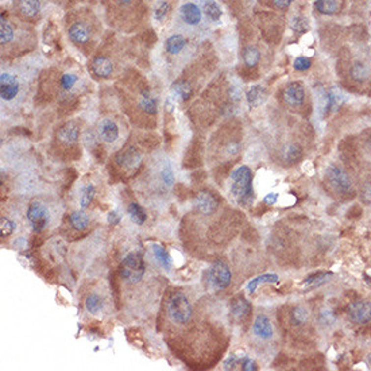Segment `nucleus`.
<instances>
[{
  "label": "nucleus",
  "mask_w": 371,
  "mask_h": 371,
  "mask_svg": "<svg viewBox=\"0 0 371 371\" xmlns=\"http://www.w3.org/2000/svg\"><path fill=\"white\" fill-rule=\"evenodd\" d=\"M260 59V53L255 46H247L243 49V62L249 68H254Z\"/></svg>",
  "instance_id": "29"
},
{
  "label": "nucleus",
  "mask_w": 371,
  "mask_h": 371,
  "mask_svg": "<svg viewBox=\"0 0 371 371\" xmlns=\"http://www.w3.org/2000/svg\"><path fill=\"white\" fill-rule=\"evenodd\" d=\"M139 107L143 110L148 115H155L158 111V106H157V99H154L153 96L150 95V92L147 89L142 92V95L139 97Z\"/></svg>",
  "instance_id": "22"
},
{
  "label": "nucleus",
  "mask_w": 371,
  "mask_h": 371,
  "mask_svg": "<svg viewBox=\"0 0 371 371\" xmlns=\"http://www.w3.org/2000/svg\"><path fill=\"white\" fill-rule=\"evenodd\" d=\"M332 276L331 271H321V273H314V274H311L308 276L304 282H302V286L305 289H316V287L321 286L325 282L328 281L329 277Z\"/></svg>",
  "instance_id": "21"
},
{
  "label": "nucleus",
  "mask_w": 371,
  "mask_h": 371,
  "mask_svg": "<svg viewBox=\"0 0 371 371\" xmlns=\"http://www.w3.org/2000/svg\"><path fill=\"white\" fill-rule=\"evenodd\" d=\"M146 266L139 253H128L120 263V276L128 284H138L144 276Z\"/></svg>",
  "instance_id": "2"
},
{
  "label": "nucleus",
  "mask_w": 371,
  "mask_h": 371,
  "mask_svg": "<svg viewBox=\"0 0 371 371\" xmlns=\"http://www.w3.org/2000/svg\"><path fill=\"white\" fill-rule=\"evenodd\" d=\"M120 219L122 218L119 216L117 212H110L108 216H107V222H108V224H111V226H117L120 223Z\"/></svg>",
  "instance_id": "48"
},
{
  "label": "nucleus",
  "mask_w": 371,
  "mask_h": 371,
  "mask_svg": "<svg viewBox=\"0 0 371 371\" xmlns=\"http://www.w3.org/2000/svg\"><path fill=\"white\" fill-rule=\"evenodd\" d=\"M116 162L117 165L122 166L123 169L135 170L142 162V157L137 151V148L127 147L116 154Z\"/></svg>",
  "instance_id": "9"
},
{
  "label": "nucleus",
  "mask_w": 371,
  "mask_h": 371,
  "mask_svg": "<svg viewBox=\"0 0 371 371\" xmlns=\"http://www.w3.org/2000/svg\"><path fill=\"white\" fill-rule=\"evenodd\" d=\"M99 134H100V138L104 142L112 143L119 138V127H117L116 123L111 120V119H104L99 124Z\"/></svg>",
  "instance_id": "13"
},
{
  "label": "nucleus",
  "mask_w": 371,
  "mask_h": 371,
  "mask_svg": "<svg viewBox=\"0 0 371 371\" xmlns=\"http://www.w3.org/2000/svg\"><path fill=\"white\" fill-rule=\"evenodd\" d=\"M92 72L97 76V77H108L110 74L112 73L114 70V66H112V62L107 57H96L93 61H92Z\"/></svg>",
  "instance_id": "19"
},
{
  "label": "nucleus",
  "mask_w": 371,
  "mask_h": 371,
  "mask_svg": "<svg viewBox=\"0 0 371 371\" xmlns=\"http://www.w3.org/2000/svg\"><path fill=\"white\" fill-rule=\"evenodd\" d=\"M181 14L188 25H199L201 21V11L193 3H186L181 8Z\"/></svg>",
  "instance_id": "20"
},
{
  "label": "nucleus",
  "mask_w": 371,
  "mask_h": 371,
  "mask_svg": "<svg viewBox=\"0 0 371 371\" xmlns=\"http://www.w3.org/2000/svg\"><path fill=\"white\" fill-rule=\"evenodd\" d=\"M12 38H14V30H12L10 23L1 16V22H0V42L8 43L12 41Z\"/></svg>",
  "instance_id": "35"
},
{
  "label": "nucleus",
  "mask_w": 371,
  "mask_h": 371,
  "mask_svg": "<svg viewBox=\"0 0 371 371\" xmlns=\"http://www.w3.org/2000/svg\"><path fill=\"white\" fill-rule=\"evenodd\" d=\"M77 83V77L74 74H64L62 79H61V84L64 86L65 89H72V86Z\"/></svg>",
  "instance_id": "44"
},
{
  "label": "nucleus",
  "mask_w": 371,
  "mask_h": 371,
  "mask_svg": "<svg viewBox=\"0 0 371 371\" xmlns=\"http://www.w3.org/2000/svg\"><path fill=\"white\" fill-rule=\"evenodd\" d=\"M92 37L88 25L83 22H76L69 29V38L74 43H86Z\"/></svg>",
  "instance_id": "14"
},
{
  "label": "nucleus",
  "mask_w": 371,
  "mask_h": 371,
  "mask_svg": "<svg viewBox=\"0 0 371 371\" xmlns=\"http://www.w3.org/2000/svg\"><path fill=\"white\" fill-rule=\"evenodd\" d=\"M239 363H242V359H239L236 355L228 356L227 359L223 363V369L224 370H235Z\"/></svg>",
  "instance_id": "43"
},
{
  "label": "nucleus",
  "mask_w": 371,
  "mask_h": 371,
  "mask_svg": "<svg viewBox=\"0 0 371 371\" xmlns=\"http://www.w3.org/2000/svg\"><path fill=\"white\" fill-rule=\"evenodd\" d=\"M14 231H15V223L8 218H5V216H1V219H0V236L1 238L10 236Z\"/></svg>",
  "instance_id": "37"
},
{
  "label": "nucleus",
  "mask_w": 371,
  "mask_h": 371,
  "mask_svg": "<svg viewBox=\"0 0 371 371\" xmlns=\"http://www.w3.org/2000/svg\"><path fill=\"white\" fill-rule=\"evenodd\" d=\"M195 205H196L197 211L202 215H212L218 209L219 201L212 193L200 192V193H197L196 199H195Z\"/></svg>",
  "instance_id": "10"
},
{
  "label": "nucleus",
  "mask_w": 371,
  "mask_h": 371,
  "mask_svg": "<svg viewBox=\"0 0 371 371\" xmlns=\"http://www.w3.org/2000/svg\"><path fill=\"white\" fill-rule=\"evenodd\" d=\"M305 99V92L300 83H292L284 90V101L289 107H301Z\"/></svg>",
  "instance_id": "11"
},
{
  "label": "nucleus",
  "mask_w": 371,
  "mask_h": 371,
  "mask_svg": "<svg viewBox=\"0 0 371 371\" xmlns=\"http://www.w3.org/2000/svg\"><path fill=\"white\" fill-rule=\"evenodd\" d=\"M169 10H170V4L169 3H166V1H161L158 5H157V8H155V19L157 21H164L165 18L168 16V14H169Z\"/></svg>",
  "instance_id": "41"
},
{
  "label": "nucleus",
  "mask_w": 371,
  "mask_h": 371,
  "mask_svg": "<svg viewBox=\"0 0 371 371\" xmlns=\"http://www.w3.org/2000/svg\"><path fill=\"white\" fill-rule=\"evenodd\" d=\"M95 186L92 185V184H88V185L83 188L81 197H80V207H81V209H86V208L89 207L90 202L93 200V197H95Z\"/></svg>",
  "instance_id": "34"
},
{
  "label": "nucleus",
  "mask_w": 371,
  "mask_h": 371,
  "mask_svg": "<svg viewBox=\"0 0 371 371\" xmlns=\"http://www.w3.org/2000/svg\"><path fill=\"white\" fill-rule=\"evenodd\" d=\"M79 126L74 122L65 123L62 127L58 130V139L62 143L66 144H73L79 141Z\"/></svg>",
  "instance_id": "15"
},
{
  "label": "nucleus",
  "mask_w": 371,
  "mask_h": 371,
  "mask_svg": "<svg viewBox=\"0 0 371 371\" xmlns=\"http://www.w3.org/2000/svg\"><path fill=\"white\" fill-rule=\"evenodd\" d=\"M161 181L166 186H173V184H174V173H173V169L170 168L169 164L165 165L164 168L161 169Z\"/></svg>",
  "instance_id": "39"
},
{
  "label": "nucleus",
  "mask_w": 371,
  "mask_h": 371,
  "mask_svg": "<svg viewBox=\"0 0 371 371\" xmlns=\"http://www.w3.org/2000/svg\"><path fill=\"white\" fill-rule=\"evenodd\" d=\"M327 177L331 185L338 193H348L351 189V178L344 170L336 166V165H329L327 169Z\"/></svg>",
  "instance_id": "6"
},
{
  "label": "nucleus",
  "mask_w": 371,
  "mask_h": 371,
  "mask_svg": "<svg viewBox=\"0 0 371 371\" xmlns=\"http://www.w3.org/2000/svg\"><path fill=\"white\" fill-rule=\"evenodd\" d=\"M27 220L32 226L35 232H42L49 223V211L41 202H32L27 209Z\"/></svg>",
  "instance_id": "5"
},
{
  "label": "nucleus",
  "mask_w": 371,
  "mask_h": 371,
  "mask_svg": "<svg viewBox=\"0 0 371 371\" xmlns=\"http://www.w3.org/2000/svg\"><path fill=\"white\" fill-rule=\"evenodd\" d=\"M153 254L155 257V259L158 262L159 265L164 267L165 270H170L171 266H173V262H171V257L169 255V253L159 244H153Z\"/></svg>",
  "instance_id": "24"
},
{
  "label": "nucleus",
  "mask_w": 371,
  "mask_h": 371,
  "mask_svg": "<svg viewBox=\"0 0 371 371\" xmlns=\"http://www.w3.org/2000/svg\"><path fill=\"white\" fill-rule=\"evenodd\" d=\"M246 99H247L249 106L251 108H255V107H259L260 104L265 103L266 99H267V92L262 85H254L247 90Z\"/></svg>",
  "instance_id": "18"
},
{
  "label": "nucleus",
  "mask_w": 371,
  "mask_h": 371,
  "mask_svg": "<svg viewBox=\"0 0 371 371\" xmlns=\"http://www.w3.org/2000/svg\"><path fill=\"white\" fill-rule=\"evenodd\" d=\"M314 7L323 15H332L338 10V3L336 0H317Z\"/></svg>",
  "instance_id": "32"
},
{
  "label": "nucleus",
  "mask_w": 371,
  "mask_h": 371,
  "mask_svg": "<svg viewBox=\"0 0 371 371\" xmlns=\"http://www.w3.org/2000/svg\"><path fill=\"white\" fill-rule=\"evenodd\" d=\"M208 281L215 290H224L231 285L232 274L224 262H216L208 271Z\"/></svg>",
  "instance_id": "4"
},
{
  "label": "nucleus",
  "mask_w": 371,
  "mask_h": 371,
  "mask_svg": "<svg viewBox=\"0 0 371 371\" xmlns=\"http://www.w3.org/2000/svg\"><path fill=\"white\" fill-rule=\"evenodd\" d=\"M231 193L235 200L243 207H249L253 202V173L249 166H239L231 173Z\"/></svg>",
  "instance_id": "1"
},
{
  "label": "nucleus",
  "mask_w": 371,
  "mask_h": 371,
  "mask_svg": "<svg viewBox=\"0 0 371 371\" xmlns=\"http://www.w3.org/2000/svg\"><path fill=\"white\" fill-rule=\"evenodd\" d=\"M320 320H321L323 324H328L329 325V324H332L335 321V316L331 311H323L320 313Z\"/></svg>",
  "instance_id": "46"
},
{
  "label": "nucleus",
  "mask_w": 371,
  "mask_h": 371,
  "mask_svg": "<svg viewBox=\"0 0 371 371\" xmlns=\"http://www.w3.org/2000/svg\"><path fill=\"white\" fill-rule=\"evenodd\" d=\"M119 1H122V3H128V1H131V0H119Z\"/></svg>",
  "instance_id": "50"
},
{
  "label": "nucleus",
  "mask_w": 371,
  "mask_h": 371,
  "mask_svg": "<svg viewBox=\"0 0 371 371\" xmlns=\"http://www.w3.org/2000/svg\"><path fill=\"white\" fill-rule=\"evenodd\" d=\"M127 212L128 216L131 218V220H133L135 224H138V226H142V224L146 222V219H147L146 212L143 211V208L141 207L139 204H137V202H133V204L128 205Z\"/></svg>",
  "instance_id": "30"
},
{
  "label": "nucleus",
  "mask_w": 371,
  "mask_h": 371,
  "mask_svg": "<svg viewBox=\"0 0 371 371\" xmlns=\"http://www.w3.org/2000/svg\"><path fill=\"white\" fill-rule=\"evenodd\" d=\"M185 45L186 39L182 35H173V37L168 38L165 48H166L168 53L178 54L182 49L185 48Z\"/></svg>",
  "instance_id": "28"
},
{
  "label": "nucleus",
  "mask_w": 371,
  "mask_h": 371,
  "mask_svg": "<svg viewBox=\"0 0 371 371\" xmlns=\"http://www.w3.org/2000/svg\"><path fill=\"white\" fill-rule=\"evenodd\" d=\"M370 76V69L367 68L365 64H361V62H356V64L352 65L351 68V77L355 80V81H365Z\"/></svg>",
  "instance_id": "33"
},
{
  "label": "nucleus",
  "mask_w": 371,
  "mask_h": 371,
  "mask_svg": "<svg viewBox=\"0 0 371 371\" xmlns=\"http://www.w3.org/2000/svg\"><path fill=\"white\" fill-rule=\"evenodd\" d=\"M204 11H205V14L209 19H212V21H219L220 19V16H222V10H220V7H219L213 0H207L205 1V5H204Z\"/></svg>",
  "instance_id": "36"
},
{
  "label": "nucleus",
  "mask_w": 371,
  "mask_h": 371,
  "mask_svg": "<svg viewBox=\"0 0 371 371\" xmlns=\"http://www.w3.org/2000/svg\"><path fill=\"white\" fill-rule=\"evenodd\" d=\"M168 312L174 323L186 324L189 323V320L192 318L193 309H192L191 301L188 300L185 294L174 293L168 301Z\"/></svg>",
  "instance_id": "3"
},
{
  "label": "nucleus",
  "mask_w": 371,
  "mask_h": 371,
  "mask_svg": "<svg viewBox=\"0 0 371 371\" xmlns=\"http://www.w3.org/2000/svg\"><path fill=\"white\" fill-rule=\"evenodd\" d=\"M294 69L298 70V72H305L311 66H312V61L307 57H298V58L294 59Z\"/></svg>",
  "instance_id": "42"
},
{
  "label": "nucleus",
  "mask_w": 371,
  "mask_h": 371,
  "mask_svg": "<svg viewBox=\"0 0 371 371\" xmlns=\"http://www.w3.org/2000/svg\"><path fill=\"white\" fill-rule=\"evenodd\" d=\"M273 3L276 5L277 8H281V10H285L289 5L292 4L293 0H273Z\"/></svg>",
  "instance_id": "49"
},
{
  "label": "nucleus",
  "mask_w": 371,
  "mask_h": 371,
  "mask_svg": "<svg viewBox=\"0 0 371 371\" xmlns=\"http://www.w3.org/2000/svg\"><path fill=\"white\" fill-rule=\"evenodd\" d=\"M292 27L296 32L304 34V32H307V30L309 29V23H308V19H305V18L296 16L292 22Z\"/></svg>",
  "instance_id": "40"
},
{
  "label": "nucleus",
  "mask_w": 371,
  "mask_h": 371,
  "mask_svg": "<svg viewBox=\"0 0 371 371\" xmlns=\"http://www.w3.org/2000/svg\"><path fill=\"white\" fill-rule=\"evenodd\" d=\"M253 332L257 338L262 340L271 339L273 338V325H271L269 317L265 314H259L255 318L254 324H253Z\"/></svg>",
  "instance_id": "12"
},
{
  "label": "nucleus",
  "mask_w": 371,
  "mask_h": 371,
  "mask_svg": "<svg viewBox=\"0 0 371 371\" xmlns=\"http://www.w3.org/2000/svg\"><path fill=\"white\" fill-rule=\"evenodd\" d=\"M369 363H370V366H371V354L369 355Z\"/></svg>",
  "instance_id": "51"
},
{
  "label": "nucleus",
  "mask_w": 371,
  "mask_h": 371,
  "mask_svg": "<svg viewBox=\"0 0 371 371\" xmlns=\"http://www.w3.org/2000/svg\"><path fill=\"white\" fill-rule=\"evenodd\" d=\"M18 7H19L22 15L26 16V18H32L41 10V3H39V0H19Z\"/></svg>",
  "instance_id": "23"
},
{
  "label": "nucleus",
  "mask_w": 371,
  "mask_h": 371,
  "mask_svg": "<svg viewBox=\"0 0 371 371\" xmlns=\"http://www.w3.org/2000/svg\"><path fill=\"white\" fill-rule=\"evenodd\" d=\"M231 313L239 321L244 320L249 317V314L251 313V304L243 296L236 297L231 304Z\"/></svg>",
  "instance_id": "16"
},
{
  "label": "nucleus",
  "mask_w": 371,
  "mask_h": 371,
  "mask_svg": "<svg viewBox=\"0 0 371 371\" xmlns=\"http://www.w3.org/2000/svg\"><path fill=\"white\" fill-rule=\"evenodd\" d=\"M278 201V193H269L263 197V202L266 205H274Z\"/></svg>",
  "instance_id": "47"
},
{
  "label": "nucleus",
  "mask_w": 371,
  "mask_h": 371,
  "mask_svg": "<svg viewBox=\"0 0 371 371\" xmlns=\"http://www.w3.org/2000/svg\"><path fill=\"white\" fill-rule=\"evenodd\" d=\"M103 307H104L103 298L99 294H96V293H92V294H89V296L85 298V308L92 314H96V313L100 312Z\"/></svg>",
  "instance_id": "31"
},
{
  "label": "nucleus",
  "mask_w": 371,
  "mask_h": 371,
  "mask_svg": "<svg viewBox=\"0 0 371 371\" xmlns=\"http://www.w3.org/2000/svg\"><path fill=\"white\" fill-rule=\"evenodd\" d=\"M278 276L277 274H271V273H267V274H262V276H258L253 278L251 281L247 284V290L250 293H254L257 290V287L262 285V284H276L278 282Z\"/></svg>",
  "instance_id": "26"
},
{
  "label": "nucleus",
  "mask_w": 371,
  "mask_h": 371,
  "mask_svg": "<svg viewBox=\"0 0 371 371\" xmlns=\"http://www.w3.org/2000/svg\"><path fill=\"white\" fill-rule=\"evenodd\" d=\"M192 95L191 84L185 80H178L171 85V99L174 101L188 100Z\"/></svg>",
  "instance_id": "17"
},
{
  "label": "nucleus",
  "mask_w": 371,
  "mask_h": 371,
  "mask_svg": "<svg viewBox=\"0 0 371 371\" xmlns=\"http://www.w3.org/2000/svg\"><path fill=\"white\" fill-rule=\"evenodd\" d=\"M19 93V81L10 73L0 74V97L5 101L15 99Z\"/></svg>",
  "instance_id": "8"
},
{
  "label": "nucleus",
  "mask_w": 371,
  "mask_h": 371,
  "mask_svg": "<svg viewBox=\"0 0 371 371\" xmlns=\"http://www.w3.org/2000/svg\"><path fill=\"white\" fill-rule=\"evenodd\" d=\"M242 370L244 371H255L258 370V366L253 359H250L247 356H244L243 361H242Z\"/></svg>",
  "instance_id": "45"
},
{
  "label": "nucleus",
  "mask_w": 371,
  "mask_h": 371,
  "mask_svg": "<svg viewBox=\"0 0 371 371\" xmlns=\"http://www.w3.org/2000/svg\"><path fill=\"white\" fill-rule=\"evenodd\" d=\"M69 222L70 226L74 229H79V231H83V229H85V228L89 226V218L83 211H74V212L70 213Z\"/></svg>",
  "instance_id": "27"
},
{
  "label": "nucleus",
  "mask_w": 371,
  "mask_h": 371,
  "mask_svg": "<svg viewBox=\"0 0 371 371\" xmlns=\"http://www.w3.org/2000/svg\"><path fill=\"white\" fill-rule=\"evenodd\" d=\"M348 316L351 321L355 324H366L371 321V301L362 300L352 302L348 308Z\"/></svg>",
  "instance_id": "7"
},
{
  "label": "nucleus",
  "mask_w": 371,
  "mask_h": 371,
  "mask_svg": "<svg viewBox=\"0 0 371 371\" xmlns=\"http://www.w3.org/2000/svg\"><path fill=\"white\" fill-rule=\"evenodd\" d=\"M281 155H282V159H284L285 162H287V164H294V162H297V161H300V159H301L302 151H301V148L298 147L297 144L290 143V144H286L285 147L282 148Z\"/></svg>",
  "instance_id": "25"
},
{
  "label": "nucleus",
  "mask_w": 371,
  "mask_h": 371,
  "mask_svg": "<svg viewBox=\"0 0 371 371\" xmlns=\"http://www.w3.org/2000/svg\"><path fill=\"white\" fill-rule=\"evenodd\" d=\"M308 311L302 307H296L292 312V321L296 325H302L308 321Z\"/></svg>",
  "instance_id": "38"
}]
</instances>
